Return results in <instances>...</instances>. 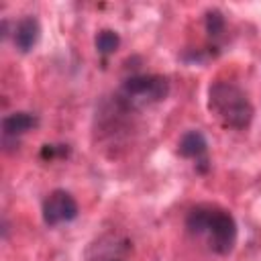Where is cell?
Here are the masks:
<instances>
[{
    "label": "cell",
    "mask_w": 261,
    "mask_h": 261,
    "mask_svg": "<svg viewBox=\"0 0 261 261\" xmlns=\"http://www.w3.org/2000/svg\"><path fill=\"white\" fill-rule=\"evenodd\" d=\"M186 228L192 237H206L208 247L218 255H228L237 243V222L232 214L218 206H196L188 212Z\"/></svg>",
    "instance_id": "1"
},
{
    "label": "cell",
    "mask_w": 261,
    "mask_h": 261,
    "mask_svg": "<svg viewBox=\"0 0 261 261\" xmlns=\"http://www.w3.org/2000/svg\"><path fill=\"white\" fill-rule=\"evenodd\" d=\"M208 110L226 128L243 130L253 120V104L232 82H214L208 88Z\"/></svg>",
    "instance_id": "2"
},
{
    "label": "cell",
    "mask_w": 261,
    "mask_h": 261,
    "mask_svg": "<svg viewBox=\"0 0 261 261\" xmlns=\"http://www.w3.org/2000/svg\"><path fill=\"white\" fill-rule=\"evenodd\" d=\"M169 94V80L163 75H130L118 90V102L124 108H145L165 100Z\"/></svg>",
    "instance_id": "3"
},
{
    "label": "cell",
    "mask_w": 261,
    "mask_h": 261,
    "mask_svg": "<svg viewBox=\"0 0 261 261\" xmlns=\"http://www.w3.org/2000/svg\"><path fill=\"white\" fill-rule=\"evenodd\" d=\"M80 208L75 198L65 190H53L43 202V220L47 226H57L61 222H71Z\"/></svg>",
    "instance_id": "4"
},
{
    "label": "cell",
    "mask_w": 261,
    "mask_h": 261,
    "mask_svg": "<svg viewBox=\"0 0 261 261\" xmlns=\"http://www.w3.org/2000/svg\"><path fill=\"white\" fill-rule=\"evenodd\" d=\"M130 245L122 237L110 232L94 241L88 249V261H128Z\"/></svg>",
    "instance_id": "5"
},
{
    "label": "cell",
    "mask_w": 261,
    "mask_h": 261,
    "mask_svg": "<svg viewBox=\"0 0 261 261\" xmlns=\"http://www.w3.org/2000/svg\"><path fill=\"white\" fill-rule=\"evenodd\" d=\"M177 153L186 159H196V165L198 169L204 173L208 169V141L206 137L200 133V130H188L181 139H179V145H177Z\"/></svg>",
    "instance_id": "6"
},
{
    "label": "cell",
    "mask_w": 261,
    "mask_h": 261,
    "mask_svg": "<svg viewBox=\"0 0 261 261\" xmlns=\"http://www.w3.org/2000/svg\"><path fill=\"white\" fill-rule=\"evenodd\" d=\"M39 35H41L39 20H37L35 16H24V18H20V20L16 22L12 39H14V45H16V49H18L20 53H29V51L37 45Z\"/></svg>",
    "instance_id": "7"
},
{
    "label": "cell",
    "mask_w": 261,
    "mask_h": 261,
    "mask_svg": "<svg viewBox=\"0 0 261 261\" xmlns=\"http://www.w3.org/2000/svg\"><path fill=\"white\" fill-rule=\"evenodd\" d=\"M37 126V116L31 112H12L2 118V135L4 139H16L27 130Z\"/></svg>",
    "instance_id": "8"
},
{
    "label": "cell",
    "mask_w": 261,
    "mask_h": 261,
    "mask_svg": "<svg viewBox=\"0 0 261 261\" xmlns=\"http://www.w3.org/2000/svg\"><path fill=\"white\" fill-rule=\"evenodd\" d=\"M120 45V37L116 31H110V29H104L96 35V49L100 55H110L118 49Z\"/></svg>",
    "instance_id": "9"
},
{
    "label": "cell",
    "mask_w": 261,
    "mask_h": 261,
    "mask_svg": "<svg viewBox=\"0 0 261 261\" xmlns=\"http://www.w3.org/2000/svg\"><path fill=\"white\" fill-rule=\"evenodd\" d=\"M224 31V16L218 10H210L206 14V33L210 37H218Z\"/></svg>",
    "instance_id": "10"
},
{
    "label": "cell",
    "mask_w": 261,
    "mask_h": 261,
    "mask_svg": "<svg viewBox=\"0 0 261 261\" xmlns=\"http://www.w3.org/2000/svg\"><path fill=\"white\" fill-rule=\"evenodd\" d=\"M63 155H67V145H43V149H41L43 159H55V157H63Z\"/></svg>",
    "instance_id": "11"
}]
</instances>
